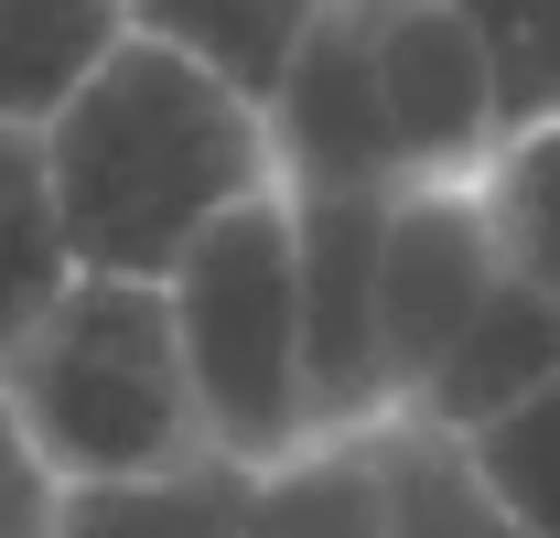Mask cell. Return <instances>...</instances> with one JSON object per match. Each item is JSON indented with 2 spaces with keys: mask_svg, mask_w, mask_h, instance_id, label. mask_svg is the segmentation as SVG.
<instances>
[{
  "mask_svg": "<svg viewBox=\"0 0 560 538\" xmlns=\"http://www.w3.org/2000/svg\"><path fill=\"white\" fill-rule=\"evenodd\" d=\"M475 204L495 226V259L560 302V108L528 130H495V151L475 162Z\"/></svg>",
  "mask_w": 560,
  "mask_h": 538,
  "instance_id": "4fadbf2b",
  "label": "cell"
},
{
  "mask_svg": "<svg viewBox=\"0 0 560 538\" xmlns=\"http://www.w3.org/2000/svg\"><path fill=\"white\" fill-rule=\"evenodd\" d=\"M237 528H248V464L184 453V464H162V473L66 484L44 538H237Z\"/></svg>",
  "mask_w": 560,
  "mask_h": 538,
  "instance_id": "ba28073f",
  "label": "cell"
},
{
  "mask_svg": "<svg viewBox=\"0 0 560 538\" xmlns=\"http://www.w3.org/2000/svg\"><path fill=\"white\" fill-rule=\"evenodd\" d=\"M346 11L366 33V75H377V108H388L399 184H464L506 130L486 44L464 33V11H442V0H346Z\"/></svg>",
  "mask_w": 560,
  "mask_h": 538,
  "instance_id": "8992f818",
  "label": "cell"
},
{
  "mask_svg": "<svg viewBox=\"0 0 560 538\" xmlns=\"http://www.w3.org/2000/svg\"><path fill=\"white\" fill-rule=\"evenodd\" d=\"M0 388L22 409L33 453L55 464V484L162 473L184 453H206V420H195V377H184L162 280L75 269L66 291L0 344Z\"/></svg>",
  "mask_w": 560,
  "mask_h": 538,
  "instance_id": "7a4b0ae2",
  "label": "cell"
},
{
  "mask_svg": "<svg viewBox=\"0 0 560 538\" xmlns=\"http://www.w3.org/2000/svg\"><path fill=\"white\" fill-rule=\"evenodd\" d=\"M560 377V302L550 291H528L517 269L495 280L486 302H475V324L453 335V355L420 377V399L399 420H431V431H475L495 409H517L528 388H550Z\"/></svg>",
  "mask_w": 560,
  "mask_h": 538,
  "instance_id": "52a82bcc",
  "label": "cell"
},
{
  "mask_svg": "<svg viewBox=\"0 0 560 538\" xmlns=\"http://www.w3.org/2000/svg\"><path fill=\"white\" fill-rule=\"evenodd\" d=\"M377 484H388V538H528L475 453L431 420H377Z\"/></svg>",
  "mask_w": 560,
  "mask_h": 538,
  "instance_id": "8fae6325",
  "label": "cell"
},
{
  "mask_svg": "<svg viewBox=\"0 0 560 538\" xmlns=\"http://www.w3.org/2000/svg\"><path fill=\"white\" fill-rule=\"evenodd\" d=\"M313 11L324 0H119V33H151V44L195 55L206 75L270 97L280 66H291V44L313 33Z\"/></svg>",
  "mask_w": 560,
  "mask_h": 538,
  "instance_id": "30bf717a",
  "label": "cell"
},
{
  "mask_svg": "<svg viewBox=\"0 0 560 538\" xmlns=\"http://www.w3.org/2000/svg\"><path fill=\"white\" fill-rule=\"evenodd\" d=\"M55 464L33 453V431H22V409H11V388H0V538H44L55 528Z\"/></svg>",
  "mask_w": 560,
  "mask_h": 538,
  "instance_id": "e0dca14e",
  "label": "cell"
},
{
  "mask_svg": "<svg viewBox=\"0 0 560 538\" xmlns=\"http://www.w3.org/2000/svg\"><path fill=\"white\" fill-rule=\"evenodd\" d=\"M506 259H495V226L464 184H399L388 226H377V355H388V420L420 399V377L453 355V335L475 324Z\"/></svg>",
  "mask_w": 560,
  "mask_h": 538,
  "instance_id": "5b68a950",
  "label": "cell"
},
{
  "mask_svg": "<svg viewBox=\"0 0 560 538\" xmlns=\"http://www.w3.org/2000/svg\"><path fill=\"white\" fill-rule=\"evenodd\" d=\"M33 130L75 269H119V280H162L226 204L280 184L259 97L151 33H119Z\"/></svg>",
  "mask_w": 560,
  "mask_h": 538,
  "instance_id": "6da1fadb",
  "label": "cell"
},
{
  "mask_svg": "<svg viewBox=\"0 0 560 538\" xmlns=\"http://www.w3.org/2000/svg\"><path fill=\"white\" fill-rule=\"evenodd\" d=\"M453 442L475 453V473L495 484V506H506L528 538H560V377L528 388L517 409L475 420V431H453Z\"/></svg>",
  "mask_w": 560,
  "mask_h": 538,
  "instance_id": "9a60e30c",
  "label": "cell"
},
{
  "mask_svg": "<svg viewBox=\"0 0 560 538\" xmlns=\"http://www.w3.org/2000/svg\"><path fill=\"white\" fill-rule=\"evenodd\" d=\"M119 44V0H0V119H44Z\"/></svg>",
  "mask_w": 560,
  "mask_h": 538,
  "instance_id": "5bb4252c",
  "label": "cell"
},
{
  "mask_svg": "<svg viewBox=\"0 0 560 538\" xmlns=\"http://www.w3.org/2000/svg\"><path fill=\"white\" fill-rule=\"evenodd\" d=\"M388 195H280L291 204V302H302V409H313V431H377L388 420V355H377Z\"/></svg>",
  "mask_w": 560,
  "mask_h": 538,
  "instance_id": "277c9868",
  "label": "cell"
},
{
  "mask_svg": "<svg viewBox=\"0 0 560 538\" xmlns=\"http://www.w3.org/2000/svg\"><path fill=\"white\" fill-rule=\"evenodd\" d=\"M162 302H173V344H184V377H195L206 453H226L248 473L302 453L313 409H302V302H291V204H280V184L226 204L162 269Z\"/></svg>",
  "mask_w": 560,
  "mask_h": 538,
  "instance_id": "3957f363",
  "label": "cell"
},
{
  "mask_svg": "<svg viewBox=\"0 0 560 538\" xmlns=\"http://www.w3.org/2000/svg\"><path fill=\"white\" fill-rule=\"evenodd\" d=\"M66 280H75V248H66V215H55L44 130L33 119H0V344L22 335Z\"/></svg>",
  "mask_w": 560,
  "mask_h": 538,
  "instance_id": "7c38bea8",
  "label": "cell"
},
{
  "mask_svg": "<svg viewBox=\"0 0 560 538\" xmlns=\"http://www.w3.org/2000/svg\"><path fill=\"white\" fill-rule=\"evenodd\" d=\"M464 11V33L486 44V75H495V119L528 130L560 108V0H442Z\"/></svg>",
  "mask_w": 560,
  "mask_h": 538,
  "instance_id": "2e32d148",
  "label": "cell"
},
{
  "mask_svg": "<svg viewBox=\"0 0 560 538\" xmlns=\"http://www.w3.org/2000/svg\"><path fill=\"white\" fill-rule=\"evenodd\" d=\"M237 538H388L377 431H313L302 453L248 473V528Z\"/></svg>",
  "mask_w": 560,
  "mask_h": 538,
  "instance_id": "9c48e42d",
  "label": "cell"
}]
</instances>
